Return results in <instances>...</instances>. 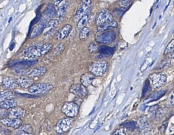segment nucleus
<instances>
[{"instance_id": "1", "label": "nucleus", "mask_w": 174, "mask_h": 135, "mask_svg": "<svg viewBox=\"0 0 174 135\" xmlns=\"http://www.w3.org/2000/svg\"><path fill=\"white\" fill-rule=\"evenodd\" d=\"M53 47L52 44L45 43L44 45H35L28 46L22 51L24 56L29 58H37L44 56L49 52Z\"/></svg>"}, {"instance_id": "2", "label": "nucleus", "mask_w": 174, "mask_h": 135, "mask_svg": "<svg viewBox=\"0 0 174 135\" xmlns=\"http://www.w3.org/2000/svg\"><path fill=\"white\" fill-rule=\"evenodd\" d=\"M92 8V2L90 1H83L79 4L73 16V20L77 23L79 20L86 15H89Z\"/></svg>"}, {"instance_id": "3", "label": "nucleus", "mask_w": 174, "mask_h": 135, "mask_svg": "<svg viewBox=\"0 0 174 135\" xmlns=\"http://www.w3.org/2000/svg\"><path fill=\"white\" fill-rule=\"evenodd\" d=\"M108 69L106 61L99 60L93 62L89 66V70L95 77H102Z\"/></svg>"}, {"instance_id": "4", "label": "nucleus", "mask_w": 174, "mask_h": 135, "mask_svg": "<svg viewBox=\"0 0 174 135\" xmlns=\"http://www.w3.org/2000/svg\"><path fill=\"white\" fill-rule=\"evenodd\" d=\"M74 119L66 117L62 119L58 122L55 126L54 129L59 134H62L69 132L73 127Z\"/></svg>"}, {"instance_id": "5", "label": "nucleus", "mask_w": 174, "mask_h": 135, "mask_svg": "<svg viewBox=\"0 0 174 135\" xmlns=\"http://www.w3.org/2000/svg\"><path fill=\"white\" fill-rule=\"evenodd\" d=\"M62 112L69 118H74L78 115L79 107L74 102H66L62 108Z\"/></svg>"}, {"instance_id": "6", "label": "nucleus", "mask_w": 174, "mask_h": 135, "mask_svg": "<svg viewBox=\"0 0 174 135\" xmlns=\"http://www.w3.org/2000/svg\"><path fill=\"white\" fill-rule=\"evenodd\" d=\"M151 86L154 89H158L165 86L167 82V76L163 73H154L150 76Z\"/></svg>"}, {"instance_id": "7", "label": "nucleus", "mask_w": 174, "mask_h": 135, "mask_svg": "<svg viewBox=\"0 0 174 135\" xmlns=\"http://www.w3.org/2000/svg\"><path fill=\"white\" fill-rule=\"evenodd\" d=\"M53 88L52 84L47 83H38L33 84L28 88L29 92L34 94H46Z\"/></svg>"}, {"instance_id": "8", "label": "nucleus", "mask_w": 174, "mask_h": 135, "mask_svg": "<svg viewBox=\"0 0 174 135\" xmlns=\"http://www.w3.org/2000/svg\"><path fill=\"white\" fill-rule=\"evenodd\" d=\"M113 21V17L109 10L103 9L101 10L96 19V24L97 26H102Z\"/></svg>"}, {"instance_id": "9", "label": "nucleus", "mask_w": 174, "mask_h": 135, "mask_svg": "<svg viewBox=\"0 0 174 135\" xmlns=\"http://www.w3.org/2000/svg\"><path fill=\"white\" fill-rule=\"evenodd\" d=\"M116 35L113 31H107L100 35H97L95 37L96 42L104 44H109L115 39Z\"/></svg>"}, {"instance_id": "10", "label": "nucleus", "mask_w": 174, "mask_h": 135, "mask_svg": "<svg viewBox=\"0 0 174 135\" xmlns=\"http://www.w3.org/2000/svg\"><path fill=\"white\" fill-rule=\"evenodd\" d=\"M69 91L79 97H84L89 93L87 88L80 84H72L69 88Z\"/></svg>"}, {"instance_id": "11", "label": "nucleus", "mask_w": 174, "mask_h": 135, "mask_svg": "<svg viewBox=\"0 0 174 135\" xmlns=\"http://www.w3.org/2000/svg\"><path fill=\"white\" fill-rule=\"evenodd\" d=\"M139 135H148L151 131V127L145 116L142 117L139 119L137 122Z\"/></svg>"}, {"instance_id": "12", "label": "nucleus", "mask_w": 174, "mask_h": 135, "mask_svg": "<svg viewBox=\"0 0 174 135\" xmlns=\"http://www.w3.org/2000/svg\"><path fill=\"white\" fill-rule=\"evenodd\" d=\"M48 69L45 67H38L31 70L28 73V77L32 79L34 78L41 77L44 76Z\"/></svg>"}, {"instance_id": "13", "label": "nucleus", "mask_w": 174, "mask_h": 135, "mask_svg": "<svg viewBox=\"0 0 174 135\" xmlns=\"http://www.w3.org/2000/svg\"><path fill=\"white\" fill-rule=\"evenodd\" d=\"M1 122L8 127L18 129L21 125L22 121L20 119L4 118L1 120Z\"/></svg>"}, {"instance_id": "14", "label": "nucleus", "mask_w": 174, "mask_h": 135, "mask_svg": "<svg viewBox=\"0 0 174 135\" xmlns=\"http://www.w3.org/2000/svg\"><path fill=\"white\" fill-rule=\"evenodd\" d=\"M2 86L7 89H16L18 87L17 78L14 77H6L4 78L2 82Z\"/></svg>"}, {"instance_id": "15", "label": "nucleus", "mask_w": 174, "mask_h": 135, "mask_svg": "<svg viewBox=\"0 0 174 135\" xmlns=\"http://www.w3.org/2000/svg\"><path fill=\"white\" fill-rule=\"evenodd\" d=\"M25 111L21 107H14L12 108L8 113L10 118L20 119L24 117Z\"/></svg>"}, {"instance_id": "16", "label": "nucleus", "mask_w": 174, "mask_h": 135, "mask_svg": "<svg viewBox=\"0 0 174 135\" xmlns=\"http://www.w3.org/2000/svg\"><path fill=\"white\" fill-rule=\"evenodd\" d=\"M72 29V26L70 24H66L59 30L58 32L56 39L61 41L68 37Z\"/></svg>"}, {"instance_id": "17", "label": "nucleus", "mask_w": 174, "mask_h": 135, "mask_svg": "<svg viewBox=\"0 0 174 135\" xmlns=\"http://www.w3.org/2000/svg\"><path fill=\"white\" fill-rule=\"evenodd\" d=\"M17 83L18 86L20 87L26 89V88H29L31 86L34 84V80L33 79L28 77H22L17 78Z\"/></svg>"}, {"instance_id": "18", "label": "nucleus", "mask_w": 174, "mask_h": 135, "mask_svg": "<svg viewBox=\"0 0 174 135\" xmlns=\"http://www.w3.org/2000/svg\"><path fill=\"white\" fill-rule=\"evenodd\" d=\"M95 77L93 75L90 73H86L84 74H82L80 78L81 84L85 86V87H88L92 84L93 81Z\"/></svg>"}, {"instance_id": "19", "label": "nucleus", "mask_w": 174, "mask_h": 135, "mask_svg": "<svg viewBox=\"0 0 174 135\" xmlns=\"http://www.w3.org/2000/svg\"><path fill=\"white\" fill-rule=\"evenodd\" d=\"M59 24V21L58 19H52L48 22V24L45 25L43 33L44 35H47L51 33L53 30L58 27Z\"/></svg>"}, {"instance_id": "20", "label": "nucleus", "mask_w": 174, "mask_h": 135, "mask_svg": "<svg viewBox=\"0 0 174 135\" xmlns=\"http://www.w3.org/2000/svg\"><path fill=\"white\" fill-rule=\"evenodd\" d=\"M46 24L43 22L38 24L36 25V26H34V28H33L32 31L31 35H30V39H33V38H36L37 36H38L39 35H41L42 33H43L44 29L45 27Z\"/></svg>"}, {"instance_id": "21", "label": "nucleus", "mask_w": 174, "mask_h": 135, "mask_svg": "<svg viewBox=\"0 0 174 135\" xmlns=\"http://www.w3.org/2000/svg\"><path fill=\"white\" fill-rule=\"evenodd\" d=\"M68 3L66 1H62L59 4V7L57 12V16L59 20H63L66 13Z\"/></svg>"}, {"instance_id": "22", "label": "nucleus", "mask_w": 174, "mask_h": 135, "mask_svg": "<svg viewBox=\"0 0 174 135\" xmlns=\"http://www.w3.org/2000/svg\"><path fill=\"white\" fill-rule=\"evenodd\" d=\"M118 26V23L115 21H113L110 23H107L102 26H98V32H103L107 31V30H111L112 29L117 28Z\"/></svg>"}, {"instance_id": "23", "label": "nucleus", "mask_w": 174, "mask_h": 135, "mask_svg": "<svg viewBox=\"0 0 174 135\" xmlns=\"http://www.w3.org/2000/svg\"><path fill=\"white\" fill-rule=\"evenodd\" d=\"M17 105V101L14 99L0 102V108H1V109H7L13 108L16 107Z\"/></svg>"}, {"instance_id": "24", "label": "nucleus", "mask_w": 174, "mask_h": 135, "mask_svg": "<svg viewBox=\"0 0 174 135\" xmlns=\"http://www.w3.org/2000/svg\"><path fill=\"white\" fill-rule=\"evenodd\" d=\"M113 49L106 46H102L99 48V52L100 56L107 57L112 55L113 53Z\"/></svg>"}, {"instance_id": "25", "label": "nucleus", "mask_w": 174, "mask_h": 135, "mask_svg": "<svg viewBox=\"0 0 174 135\" xmlns=\"http://www.w3.org/2000/svg\"><path fill=\"white\" fill-rule=\"evenodd\" d=\"M14 94L10 90H4L0 92V102L13 99Z\"/></svg>"}, {"instance_id": "26", "label": "nucleus", "mask_w": 174, "mask_h": 135, "mask_svg": "<svg viewBox=\"0 0 174 135\" xmlns=\"http://www.w3.org/2000/svg\"><path fill=\"white\" fill-rule=\"evenodd\" d=\"M165 54L169 58L174 59V39L168 45L165 50Z\"/></svg>"}, {"instance_id": "27", "label": "nucleus", "mask_w": 174, "mask_h": 135, "mask_svg": "<svg viewBox=\"0 0 174 135\" xmlns=\"http://www.w3.org/2000/svg\"><path fill=\"white\" fill-rule=\"evenodd\" d=\"M32 132V128L30 125H24L20 126L17 130V134L20 135L21 133H31Z\"/></svg>"}, {"instance_id": "28", "label": "nucleus", "mask_w": 174, "mask_h": 135, "mask_svg": "<svg viewBox=\"0 0 174 135\" xmlns=\"http://www.w3.org/2000/svg\"><path fill=\"white\" fill-rule=\"evenodd\" d=\"M90 33V29L89 27L85 26L80 31L79 35V39L81 40V41H85L89 38Z\"/></svg>"}, {"instance_id": "29", "label": "nucleus", "mask_w": 174, "mask_h": 135, "mask_svg": "<svg viewBox=\"0 0 174 135\" xmlns=\"http://www.w3.org/2000/svg\"><path fill=\"white\" fill-rule=\"evenodd\" d=\"M89 15H86L79 20L77 23V28L79 30H81L85 28L89 21Z\"/></svg>"}, {"instance_id": "30", "label": "nucleus", "mask_w": 174, "mask_h": 135, "mask_svg": "<svg viewBox=\"0 0 174 135\" xmlns=\"http://www.w3.org/2000/svg\"><path fill=\"white\" fill-rule=\"evenodd\" d=\"M122 126H123L125 129H127V130L131 131V132L134 131L137 127L136 122H133V121L125 122L122 124Z\"/></svg>"}, {"instance_id": "31", "label": "nucleus", "mask_w": 174, "mask_h": 135, "mask_svg": "<svg viewBox=\"0 0 174 135\" xmlns=\"http://www.w3.org/2000/svg\"><path fill=\"white\" fill-rule=\"evenodd\" d=\"M166 112H167L166 108H161L160 109H158V111L156 112V119L158 120L161 119L163 118V117L165 115Z\"/></svg>"}, {"instance_id": "32", "label": "nucleus", "mask_w": 174, "mask_h": 135, "mask_svg": "<svg viewBox=\"0 0 174 135\" xmlns=\"http://www.w3.org/2000/svg\"><path fill=\"white\" fill-rule=\"evenodd\" d=\"M167 105L169 107H174V90L169 94L168 97Z\"/></svg>"}, {"instance_id": "33", "label": "nucleus", "mask_w": 174, "mask_h": 135, "mask_svg": "<svg viewBox=\"0 0 174 135\" xmlns=\"http://www.w3.org/2000/svg\"><path fill=\"white\" fill-rule=\"evenodd\" d=\"M99 46L97 45V43H90L89 46V51L90 53H94L97 51H99Z\"/></svg>"}, {"instance_id": "34", "label": "nucleus", "mask_w": 174, "mask_h": 135, "mask_svg": "<svg viewBox=\"0 0 174 135\" xmlns=\"http://www.w3.org/2000/svg\"><path fill=\"white\" fill-rule=\"evenodd\" d=\"M131 3V1L130 0H124V1H120L118 2V4L121 8H127L130 7Z\"/></svg>"}, {"instance_id": "35", "label": "nucleus", "mask_w": 174, "mask_h": 135, "mask_svg": "<svg viewBox=\"0 0 174 135\" xmlns=\"http://www.w3.org/2000/svg\"><path fill=\"white\" fill-rule=\"evenodd\" d=\"M112 135H127V133L125 128H121L115 130Z\"/></svg>"}, {"instance_id": "36", "label": "nucleus", "mask_w": 174, "mask_h": 135, "mask_svg": "<svg viewBox=\"0 0 174 135\" xmlns=\"http://www.w3.org/2000/svg\"><path fill=\"white\" fill-rule=\"evenodd\" d=\"M64 49H65V45L64 43H61L56 47L54 53H56V55H59L64 51Z\"/></svg>"}, {"instance_id": "37", "label": "nucleus", "mask_w": 174, "mask_h": 135, "mask_svg": "<svg viewBox=\"0 0 174 135\" xmlns=\"http://www.w3.org/2000/svg\"><path fill=\"white\" fill-rule=\"evenodd\" d=\"M54 8H53V7L52 6H49V8H48V9H47V15L49 16V17H51V16H53L54 15Z\"/></svg>"}, {"instance_id": "38", "label": "nucleus", "mask_w": 174, "mask_h": 135, "mask_svg": "<svg viewBox=\"0 0 174 135\" xmlns=\"http://www.w3.org/2000/svg\"><path fill=\"white\" fill-rule=\"evenodd\" d=\"M8 115V112L5 109L0 108V117H3L5 116Z\"/></svg>"}, {"instance_id": "39", "label": "nucleus", "mask_w": 174, "mask_h": 135, "mask_svg": "<svg viewBox=\"0 0 174 135\" xmlns=\"http://www.w3.org/2000/svg\"><path fill=\"white\" fill-rule=\"evenodd\" d=\"M15 43H12L11 46H10V47H9V49H10V51H12L13 49H14V48L15 47Z\"/></svg>"}, {"instance_id": "40", "label": "nucleus", "mask_w": 174, "mask_h": 135, "mask_svg": "<svg viewBox=\"0 0 174 135\" xmlns=\"http://www.w3.org/2000/svg\"><path fill=\"white\" fill-rule=\"evenodd\" d=\"M61 2H62V1H54V2H53V3L56 5H59V4L61 3Z\"/></svg>"}, {"instance_id": "41", "label": "nucleus", "mask_w": 174, "mask_h": 135, "mask_svg": "<svg viewBox=\"0 0 174 135\" xmlns=\"http://www.w3.org/2000/svg\"><path fill=\"white\" fill-rule=\"evenodd\" d=\"M18 135H33L32 133H23Z\"/></svg>"}, {"instance_id": "42", "label": "nucleus", "mask_w": 174, "mask_h": 135, "mask_svg": "<svg viewBox=\"0 0 174 135\" xmlns=\"http://www.w3.org/2000/svg\"><path fill=\"white\" fill-rule=\"evenodd\" d=\"M12 18H11V19H10V20H9V21H8V22H11V21L12 20Z\"/></svg>"}, {"instance_id": "43", "label": "nucleus", "mask_w": 174, "mask_h": 135, "mask_svg": "<svg viewBox=\"0 0 174 135\" xmlns=\"http://www.w3.org/2000/svg\"><path fill=\"white\" fill-rule=\"evenodd\" d=\"M1 126H0V130H1Z\"/></svg>"}]
</instances>
